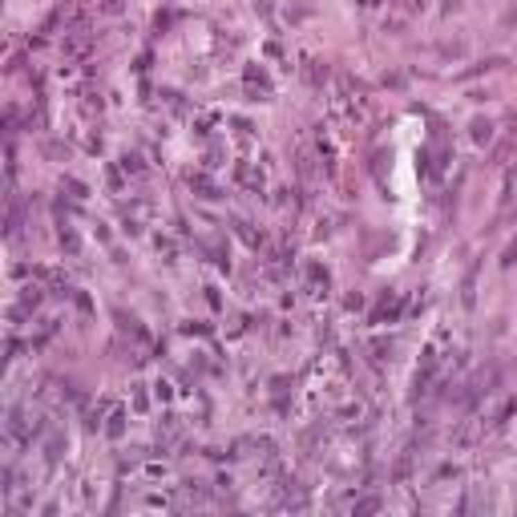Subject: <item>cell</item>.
<instances>
[{
    "instance_id": "obj_3",
    "label": "cell",
    "mask_w": 517,
    "mask_h": 517,
    "mask_svg": "<svg viewBox=\"0 0 517 517\" xmlns=\"http://www.w3.org/2000/svg\"><path fill=\"white\" fill-rule=\"evenodd\" d=\"M493 138V125H489V121H477V125H473V141H489Z\"/></svg>"
},
{
    "instance_id": "obj_1",
    "label": "cell",
    "mask_w": 517,
    "mask_h": 517,
    "mask_svg": "<svg viewBox=\"0 0 517 517\" xmlns=\"http://www.w3.org/2000/svg\"><path fill=\"white\" fill-rule=\"evenodd\" d=\"M33 421H28V408H21V404H12L8 408V421H4V437L8 441H17V445H24V441H33Z\"/></svg>"
},
{
    "instance_id": "obj_2",
    "label": "cell",
    "mask_w": 517,
    "mask_h": 517,
    "mask_svg": "<svg viewBox=\"0 0 517 517\" xmlns=\"http://www.w3.org/2000/svg\"><path fill=\"white\" fill-rule=\"evenodd\" d=\"M125 412H121V408H114V412H109V424H105V432H109V437H121V428H125Z\"/></svg>"
},
{
    "instance_id": "obj_4",
    "label": "cell",
    "mask_w": 517,
    "mask_h": 517,
    "mask_svg": "<svg viewBox=\"0 0 517 517\" xmlns=\"http://www.w3.org/2000/svg\"><path fill=\"white\" fill-rule=\"evenodd\" d=\"M501 263H505V267H514V263H517V238L509 243V247H505V255H501Z\"/></svg>"
}]
</instances>
